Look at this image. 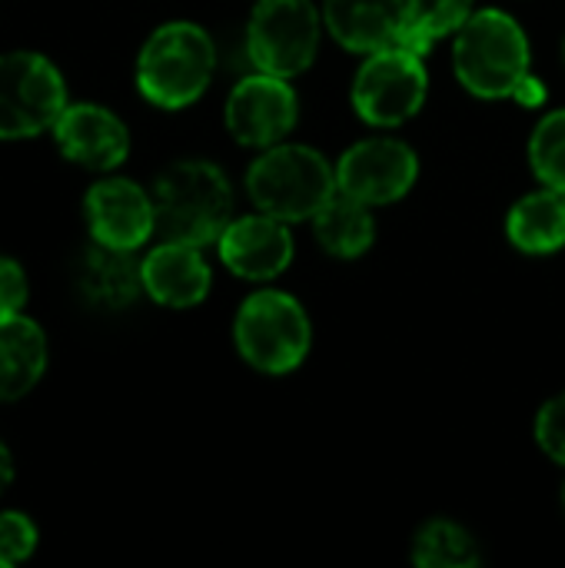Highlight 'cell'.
<instances>
[{
    "label": "cell",
    "instance_id": "1",
    "mask_svg": "<svg viewBox=\"0 0 565 568\" xmlns=\"http://www.w3.org/2000/svg\"><path fill=\"white\" fill-rule=\"evenodd\" d=\"M529 37L509 10H473L453 37V73L480 100H513L516 87L529 77Z\"/></svg>",
    "mask_w": 565,
    "mask_h": 568
},
{
    "label": "cell",
    "instance_id": "2",
    "mask_svg": "<svg viewBox=\"0 0 565 568\" xmlns=\"http://www.w3.org/2000/svg\"><path fill=\"white\" fill-rule=\"evenodd\" d=\"M157 233L163 240L210 246L233 220V183L210 160H176L153 180Z\"/></svg>",
    "mask_w": 565,
    "mask_h": 568
},
{
    "label": "cell",
    "instance_id": "3",
    "mask_svg": "<svg viewBox=\"0 0 565 568\" xmlns=\"http://www.w3.org/2000/svg\"><path fill=\"white\" fill-rule=\"evenodd\" d=\"M216 73V43L193 20L157 27L137 53V90L160 110L196 103Z\"/></svg>",
    "mask_w": 565,
    "mask_h": 568
},
{
    "label": "cell",
    "instance_id": "4",
    "mask_svg": "<svg viewBox=\"0 0 565 568\" xmlns=\"http://www.w3.org/2000/svg\"><path fill=\"white\" fill-rule=\"evenodd\" d=\"M336 193V163L306 143H273L246 170L253 210L286 223L313 220Z\"/></svg>",
    "mask_w": 565,
    "mask_h": 568
},
{
    "label": "cell",
    "instance_id": "5",
    "mask_svg": "<svg viewBox=\"0 0 565 568\" xmlns=\"http://www.w3.org/2000/svg\"><path fill=\"white\" fill-rule=\"evenodd\" d=\"M233 346L256 373L286 376L310 356L313 326L293 293L260 290L246 296L233 316Z\"/></svg>",
    "mask_w": 565,
    "mask_h": 568
},
{
    "label": "cell",
    "instance_id": "6",
    "mask_svg": "<svg viewBox=\"0 0 565 568\" xmlns=\"http://www.w3.org/2000/svg\"><path fill=\"white\" fill-rule=\"evenodd\" d=\"M323 27L313 0H256L246 20V57L263 73L300 77L320 53Z\"/></svg>",
    "mask_w": 565,
    "mask_h": 568
},
{
    "label": "cell",
    "instance_id": "7",
    "mask_svg": "<svg viewBox=\"0 0 565 568\" xmlns=\"http://www.w3.org/2000/svg\"><path fill=\"white\" fill-rule=\"evenodd\" d=\"M426 93H430V73L423 53L403 43L366 53L350 87L353 110L370 126H400L413 120L423 110Z\"/></svg>",
    "mask_w": 565,
    "mask_h": 568
},
{
    "label": "cell",
    "instance_id": "8",
    "mask_svg": "<svg viewBox=\"0 0 565 568\" xmlns=\"http://www.w3.org/2000/svg\"><path fill=\"white\" fill-rule=\"evenodd\" d=\"M67 106L57 63L37 50L0 53V140H30L53 130Z\"/></svg>",
    "mask_w": 565,
    "mask_h": 568
},
{
    "label": "cell",
    "instance_id": "9",
    "mask_svg": "<svg viewBox=\"0 0 565 568\" xmlns=\"http://www.w3.org/2000/svg\"><path fill=\"white\" fill-rule=\"evenodd\" d=\"M420 176V156L410 143L396 136H366L340 153L336 160V186L340 193L366 203L390 206L403 200Z\"/></svg>",
    "mask_w": 565,
    "mask_h": 568
},
{
    "label": "cell",
    "instance_id": "10",
    "mask_svg": "<svg viewBox=\"0 0 565 568\" xmlns=\"http://www.w3.org/2000/svg\"><path fill=\"white\" fill-rule=\"evenodd\" d=\"M223 116L230 136L240 146L266 150L273 143H283L296 130L300 97L286 77L256 70L230 90Z\"/></svg>",
    "mask_w": 565,
    "mask_h": 568
},
{
    "label": "cell",
    "instance_id": "11",
    "mask_svg": "<svg viewBox=\"0 0 565 568\" xmlns=\"http://www.w3.org/2000/svg\"><path fill=\"white\" fill-rule=\"evenodd\" d=\"M83 216L93 243L140 250L157 233L153 193L127 176H103L83 196Z\"/></svg>",
    "mask_w": 565,
    "mask_h": 568
},
{
    "label": "cell",
    "instance_id": "12",
    "mask_svg": "<svg viewBox=\"0 0 565 568\" xmlns=\"http://www.w3.org/2000/svg\"><path fill=\"white\" fill-rule=\"evenodd\" d=\"M216 253L233 276L246 283H270L290 270L296 250L290 223L256 210L230 220V226L216 240Z\"/></svg>",
    "mask_w": 565,
    "mask_h": 568
},
{
    "label": "cell",
    "instance_id": "13",
    "mask_svg": "<svg viewBox=\"0 0 565 568\" xmlns=\"http://www.w3.org/2000/svg\"><path fill=\"white\" fill-rule=\"evenodd\" d=\"M50 133L70 163L93 173H110L130 156L127 123L100 103H67Z\"/></svg>",
    "mask_w": 565,
    "mask_h": 568
},
{
    "label": "cell",
    "instance_id": "14",
    "mask_svg": "<svg viewBox=\"0 0 565 568\" xmlns=\"http://www.w3.org/2000/svg\"><path fill=\"white\" fill-rule=\"evenodd\" d=\"M143 296H150L157 306L167 310H193L210 296L213 286V270L200 246L163 240L157 243L143 260Z\"/></svg>",
    "mask_w": 565,
    "mask_h": 568
},
{
    "label": "cell",
    "instance_id": "15",
    "mask_svg": "<svg viewBox=\"0 0 565 568\" xmlns=\"http://www.w3.org/2000/svg\"><path fill=\"white\" fill-rule=\"evenodd\" d=\"M406 0H323L326 33L350 53H373L400 43Z\"/></svg>",
    "mask_w": 565,
    "mask_h": 568
},
{
    "label": "cell",
    "instance_id": "16",
    "mask_svg": "<svg viewBox=\"0 0 565 568\" xmlns=\"http://www.w3.org/2000/svg\"><path fill=\"white\" fill-rule=\"evenodd\" d=\"M47 333L27 313L0 316V403L23 399L47 373Z\"/></svg>",
    "mask_w": 565,
    "mask_h": 568
},
{
    "label": "cell",
    "instance_id": "17",
    "mask_svg": "<svg viewBox=\"0 0 565 568\" xmlns=\"http://www.w3.org/2000/svg\"><path fill=\"white\" fill-rule=\"evenodd\" d=\"M77 286L97 310H127L143 296L140 260L133 250L93 243L77 266Z\"/></svg>",
    "mask_w": 565,
    "mask_h": 568
},
{
    "label": "cell",
    "instance_id": "18",
    "mask_svg": "<svg viewBox=\"0 0 565 568\" xmlns=\"http://www.w3.org/2000/svg\"><path fill=\"white\" fill-rule=\"evenodd\" d=\"M506 236L526 256H549L565 246V190L543 186L519 196L506 213Z\"/></svg>",
    "mask_w": 565,
    "mask_h": 568
},
{
    "label": "cell",
    "instance_id": "19",
    "mask_svg": "<svg viewBox=\"0 0 565 568\" xmlns=\"http://www.w3.org/2000/svg\"><path fill=\"white\" fill-rule=\"evenodd\" d=\"M310 223H313L316 243L336 260H360L376 243L373 206H366L346 193H336Z\"/></svg>",
    "mask_w": 565,
    "mask_h": 568
},
{
    "label": "cell",
    "instance_id": "20",
    "mask_svg": "<svg viewBox=\"0 0 565 568\" xmlns=\"http://www.w3.org/2000/svg\"><path fill=\"white\" fill-rule=\"evenodd\" d=\"M410 559L420 568H476L483 562V549L463 523L436 516L416 529Z\"/></svg>",
    "mask_w": 565,
    "mask_h": 568
},
{
    "label": "cell",
    "instance_id": "21",
    "mask_svg": "<svg viewBox=\"0 0 565 568\" xmlns=\"http://www.w3.org/2000/svg\"><path fill=\"white\" fill-rule=\"evenodd\" d=\"M473 10L476 0H406L400 43L426 57L436 40L460 30L473 17Z\"/></svg>",
    "mask_w": 565,
    "mask_h": 568
},
{
    "label": "cell",
    "instance_id": "22",
    "mask_svg": "<svg viewBox=\"0 0 565 568\" xmlns=\"http://www.w3.org/2000/svg\"><path fill=\"white\" fill-rule=\"evenodd\" d=\"M529 166L543 186L565 190V106L546 113L529 136Z\"/></svg>",
    "mask_w": 565,
    "mask_h": 568
},
{
    "label": "cell",
    "instance_id": "23",
    "mask_svg": "<svg viewBox=\"0 0 565 568\" xmlns=\"http://www.w3.org/2000/svg\"><path fill=\"white\" fill-rule=\"evenodd\" d=\"M37 526L23 513H0V566H17L37 549Z\"/></svg>",
    "mask_w": 565,
    "mask_h": 568
},
{
    "label": "cell",
    "instance_id": "24",
    "mask_svg": "<svg viewBox=\"0 0 565 568\" xmlns=\"http://www.w3.org/2000/svg\"><path fill=\"white\" fill-rule=\"evenodd\" d=\"M533 433H536L539 449H543L553 463L565 466V389L563 393H556L553 399L543 403Z\"/></svg>",
    "mask_w": 565,
    "mask_h": 568
},
{
    "label": "cell",
    "instance_id": "25",
    "mask_svg": "<svg viewBox=\"0 0 565 568\" xmlns=\"http://www.w3.org/2000/svg\"><path fill=\"white\" fill-rule=\"evenodd\" d=\"M27 300H30V283L23 266L13 256L0 253V316L23 313Z\"/></svg>",
    "mask_w": 565,
    "mask_h": 568
},
{
    "label": "cell",
    "instance_id": "26",
    "mask_svg": "<svg viewBox=\"0 0 565 568\" xmlns=\"http://www.w3.org/2000/svg\"><path fill=\"white\" fill-rule=\"evenodd\" d=\"M513 100H516V103H523V106H539V103L546 100V87H543V80H536V77L529 73V77L516 87Z\"/></svg>",
    "mask_w": 565,
    "mask_h": 568
},
{
    "label": "cell",
    "instance_id": "27",
    "mask_svg": "<svg viewBox=\"0 0 565 568\" xmlns=\"http://www.w3.org/2000/svg\"><path fill=\"white\" fill-rule=\"evenodd\" d=\"M13 483V456H10V449L0 443V496H3V489Z\"/></svg>",
    "mask_w": 565,
    "mask_h": 568
},
{
    "label": "cell",
    "instance_id": "28",
    "mask_svg": "<svg viewBox=\"0 0 565 568\" xmlns=\"http://www.w3.org/2000/svg\"><path fill=\"white\" fill-rule=\"evenodd\" d=\"M563 509H565V486H563Z\"/></svg>",
    "mask_w": 565,
    "mask_h": 568
},
{
    "label": "cell",
    "instance_id": "29",
    "mask_svg": "<svg viewBox=\"0 0 565 568\" xmlns=\"http://www.w3.org/2000/svg\"><path fill=\"white\" fill-rule=\"evenodd\" d=\"M563 57H565V40H563Z\"/></svg>",
    "mask_w": 565,
    "mask_h": 568
}]
</instances>
